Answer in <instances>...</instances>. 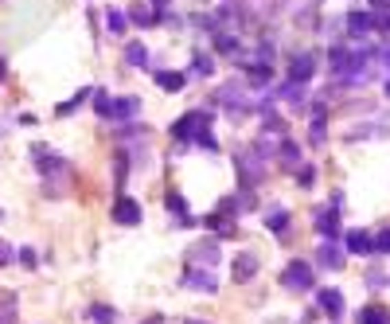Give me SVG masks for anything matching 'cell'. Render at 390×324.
<instances>
[{
    "label": "cell",
    "mask_w": 390,
    "mask_h": 324,
    "mask_svg": "<svg viewBox=\"0 0 390 324\" xmlns=\"http://www.w3.org/2000/svg\"><path fill=\"white\" fill-rule=\"evenodd\" d=\"M219 262V250H215V246H211V242H203V246H195V254H192V266H215Z\"/></svg>",
    "instance_id": "cell-12"
},
{
    "label": "cell",
    "mask_w": 390,
    "mask_h": 324,
    "mask_svg": "<svg viewBox=\"0 0 390 324\" xmlns=\"http://www.w3.org/2000/svg\"><path fill=\"white\" fill-rule=\"evenodd\" d=\"M266 227L269 230H285V227H289V211H285V207H269Z\"/></svg>",
    "instance_id": "cell-16"
},
{
    "label": "cell",
    "mask_w": 390,
    "mask_h": 324,
    "mask_svg": "<svg viewBox=\"0 0 390 324\" xmlns=\"http://www.w3.org/2000/svg\"><path fill=\"white\" fill-rule=\"evenodd\" d=\"M145 59H148L145 43H125V63L129 67H145Z\"/></svg>",
    "instance_id": "cell-15"
},
{
    "label": "cell",
    "mask_w": 390,
    "mask_h": 324,
    "mask_svg": "<svg viewBox=\"0 0 390 324\" xmlns=\"http://www.w3.org/2000/svg\"><path fill=\"white\" fill-rule=\"evenodd\" d=\"M359 324H390V312L382 309V305H367V309L359 312Z\"/></svg>",
    "instance_id": "cell-14"
},
{
    "label": "cell",
    "mask_w": 390,
    "mask_h": 324,
    "mask_svg": "<svg viewBox=\"0 0 390 324\" xmlns=\"http://www.w3.org/2000/svg\"><path fill=\"white\" fill-rule=\"evenodd\" d=\"M257 274V258L250 250L242 254V258H238V262H234V281H250V277Z\"/></svg>",
    "instance_id": "cell-9"
},
{
    "label": "cell",
    "mask_w": 390,
    "mask_h": 324,
    "mask_svg": "<svg viewBox=\"0 0 390 324\" xmlns=\"http://www.w3.org/2000/svg\"><path fill=\"white\" fill-rule=\"evenodd\" d=\"M94 94V109L102 114V118H113V102L106 98V90H90Z\"/></svg>",
    "instance_id": "cell-20"
},
{
    "label": "cell",
    "mask_w": 390,
    "mask_h": 324,
    "mask_svg": "<svg viewBox=\"0 0 390 324\" xmlns=\"http://www.w3.org/2000/svg\"><path fill=\"white\" fill-rule=\"evenodd\" d=\"M207 121H211L207 114H199V109H195V114H183V118L172 125V133H176L180 141H192V137H195V141L207 144V149H219V141L207 133Z\"/></svg>",
    "instance_id": "cell-1"
},
{
    "label": "cell",
    "mask_w": 390,
    "mask_h": 324,
    "mask_svg": "<svg viewBox=\"0 0 390 324\" xmlns=\"http://www.w3.org/2000/svg\"><path fill=\"white\" fill-rule=\"evenodd\" d=\"M297 180H301V184L308 188V184L317 180V169H308V164H301V169H297Z\"/></svg>",
    "instance_id": "cell-25"
},
{
    "label": "cell",
    "mask_w": 390,
    "mask_h": 324,
    "mask_svg": "<svg viewBox=\"0 0 390 324\" xmlns=\"http://www.w3.org/2000/svg\"><path fill=\"white\" fill-rule=\"evenodd\" d=\"M281 281H285V289H292V293H305V289L312 285V266L297 258V262H289V266H285Z\"/></svg>",
    "instance_id": "cell-2"
},
{
    "label": "cell",
    "mask_w": 390,
    "mask_h": 324,
    "mask_svg": "<svg viewBox=\"0 0 390 324\" xmlns=\"http://www.w3.org/2000/svg\"><path fill=\"white\" fill-rule=\"evenodd\" d=\"M137 98H117V102H113V114H117V118H133L137 114Z\"/></svg>",
    "instance_id": "cell-19"
},
{
    "label": "cell",
    "mask_w": 390,
    "mask_h": 324,
    "mask_svg": "<svg viewBox=\"0 0 390 324\" xmlns=\"http://www.w3.org/2000/svg\"><path fill=\"white\" fill-rule=\"evenodd\" d=\"M152 4H168V0H152Z\"/></svg>",
    "instance_id": "cell-31"
},
{
    "label": "cell",
    "mask_w": 390,
    "mask_h": 324,
    "mask_svg": "<svg viewBox=\"0 0 390 324\" xmlns=\"http://www.w3.org/2000/svg\"><path fill=\"white\" fill-rule=\"evenodd\" d=\"M183 285L195 289V293H215V289H219V281H215V270H207V266H187Z\"/></svg>",
    "instance_id": "cell-3"
},
{
    "label": "cell",
    "mask_w": 390,
    "mask_h": 324,
    "mask_svg": "<svg viewBox=\"0 0 390 324\" xmlns=\"http://www.w3.org/2000/svg\"><path fill=\"white\" fill-rule=\"evenodd\" d=\"M317 262H320V266H328V270H343V254L336 250L332 242H324V246L317 250Z\"/></svg>",
    "instance_id": "cell-10"
},
{
    "label": "cell",
    "mask_w": 390,
    "mask_h": 324,
    "mask_svg": "<svg viewBox=\"0 0 390 324\" xmlns=\"http://www.w3.org/2000/svg\"><path fill=\"white\" fill-rule=\"evenodd\" d=\"M277 156H281V164H285V169H297V164H301V149H297L292 141H281L277 144Z\"/></svg>",
    "instance_id": "cell-13"
},
{
    "label": "cell",
    "mask_w": 390,
    "mask_h": 324,
    "mask_svg": "<svg viewBox=\"0 0 390 324\" xmlns=\"http://www.w3.org/2000/svg\"><path fill=\"white\" fill-rule=\"evenodd\" d=\"M12 262V246H8V242H0V266H8Z\"/></svg>",
    "instance_id": "cell-27"
},
{
    "label": "cell",
    "mask_w": 390,
    "mask_h": 324,
    "mask_svg": "<svg viewBox=\"0 0 390 324\" xmlns=\"http://www.w3.org/2000/svg\"><path fill=\"white\" fill-rule=\"evenodd\" d=\"M308 133H312V141H324V109H317V114H312V125H308Z\"/></svg>",
    "instance_id": "cell-22"
},
{
    "label": "cell",
    "mask_w": 390,
    "mask_h": 324,
    "mask_svg": "<svg viewBox=\"0 0 390 324\" xmlns=\"http://www.w3.org/2000/svg\"><path fill=\"white\" fill-rule=\"evenodd\" d=\"M378 59H382V63L390 67V47H382V55H378Z\"/></svg>",
    "instance_id": "cell-30"
},
{
    "label": "cell",
    "mask_w": 390,
    "mask_h": 324,
    "mask_svg": "<svg viewBox=\"0 0 390 324\" xmlns=\"http://www.w3.org/2000/svg\"><path fill=\"white\" fill-rule=\"evenodd\" d=\"M141 324H164V316H157V312H152V316H148V321H141Z\"/></svg>",
    "instance_id": "cell-29"
},
{
    "label": "cell",
    "mask_w": 390,
    "mask_h": 324,
    "mask_svg": "<svg viewBox=\"0 0 390 324\" xmlns=\"http://www.w3.org/2000/svg\"><path fill=\"white\" fill-rule=\"evenodd\" d=\"M157 83L164 86V90H180L187 78H183V74H176V71H157Z\"/></svg>",
    "instance_id": "cell-18"
},
{
    "label": "cell",
    "mask_w": 390,
    "mask_h": 324,
    "mask_svg": "<svg viewBox=\"0 0 390 324\" xmlns=\"http://www.w3.org/2000/svg\"><path fill=\"white\" fill-rule=\"evenodd\" d=\"M317 301H320V309H324V316H332V321H340L343 309H347V301H343L340 289H320Z\"/></svg>",
    "instance_id": "cell-5"
},
{
    "label": "cell",
    "mask_w": 390,
    "mask_h": 324,
    "mask_svg": "<svg viewBox=\"0 0 390 324\" xmlns=\"http://www.w3.org/2000/svg\"><path fill=\"white\" fill-rule=\"evenodd\" d=\"M187 324H203V321H187Z\"/></svg>",
    "instance_id": "cell-32"
},
{
    "label": "cell",
    "mask_w": 390,
    "mask_h": 324,
    "mask_svg": "<svg viewBox=\"0 0 390 324\" xmlns=\"http://www.w3.org/2000/svg\"><path fill=\"white\" fill-rule=\"evenodd\" d=\"M86 316H90V321H98V324H117V316H113L110 305H90V309H86Z\"/></svg>",
    "instance_id": "cell-17"
},
{
    "label": "cell",
    "mask_w": 390,
    "mask_h": 324,
    "mask_svg": "<svg viewBox=\"0 0 390 324\" xmlns=\"http://www.w3.org/2000/svg\"><path fill=\"white\" fill-rule=\"evenodd\" d=\"M336 207H340V195H336L332 207H328V211H320V219H317V230H320V235H328V239L340 230V223H336Z\"/></svg>",
    "instance_id": "cell-8"
},
{
    "label": "cell",
    "mask_w": 390,
    "mask_h": 324,
    "mask_svg": "<svg viewBox=\"0 0 390 324\" xmlns=\"http://www.w3.org/2000/svg\"><path fill=\"white\" fill-rule=\"evenodd\" d=\"M387 94H390V83H387Z\"/></svg>",
    "instance_id": "cell-33"
},
{
    "label": "cell",
    "mask_w": 390,
    "mask_h": 324,
    "mask_svg": "<svg viewBox=\"0 0 390 324\" xmlns=\"http://www.w3.org/2000/svg\"><path fill=\"white\" fill-rule=\"evenodd\" d=\"M343 242H347V250H352V254H371V250H375V239H371L367 230H347Z\"/></svg>",
    "instance_id": "cell-7"
},
{
    "label": "cell",
    "mask_w": 390,
    "mask_h": 324,
    "mask_svg": "<svg viewBox=\"0 0 390 324\" xmlns=\"http://www.w3.org/2000/svg\"><path fill=\"white\" fill-rule=\"evenodd\" d=\"M113 219H117V223H125V227H137V223H141V207H137V199H117Z\"/></svg>",
    "instance_id": "cell-6"
},
{
    "label": "cell",
    "mask_w": 390,
    "mask_h": 324,
    "mask_svg": "<svg viewBox=\"0 0 390 324\" xmlns=\"http://www.w3.org/2000/svg\"><path fill=\"white\" fill-rule=\"evenodd\" d=\"M129 16H133L137 24H152V12H148L145 4H137V8H133V12H129Z\"/></svg>",
    "instance_id": "cell-24"
},
{
    "label": "cell",
    "mask_w": 390,
    "mask_h": 324,
    "mask_svg": "<svg viewBox=\"0 0 390 324\" xmlns=\"http://www.w3.org/2000/svg\"><path fill=\"white\" fill-rule=\"evenodd\" d=\"M347 28H352L355 36H367V32H375V16L371 12H352L347 16Z\"/></svg>",
    "instance_id": "cell-11"
},
{
    "label": "cell",
    "mask_w": 390,
    "mask_h": 324,
    "mask_svg": "<svg viewBox=\"0 0 390 324\" xmlns=\"http://www.w3.org/2000/svg\"><path fill=\"white\" fill-rule=\"evenodd\" d=\"M375 250L378 254H390V230H382V235L375 239Z\"/></svg>",
    "instance_id": "cell-26"
},
{
    "label": "cell",
    "mask_w": 390,
    "mask_h": 324,
    "mask_svg": "<svg viewBox=\"0 0 390 324\" xmlns=\"http://www.w3.org/2000/svg\"><path fill=\"white\" fill-rule=\"evenodd\" d=\"M317 55H312V51H301V55H297V59L289 63V83L292 86H301V83H308V78H312V74H317Z\"/></svg>",
    "instance_id": "cell-4"
},
{
    "label": "cell",
    "mask_w": 390,
    "mask_h": 324,
    "mask_svg": "<svg viewBox=\"0 0 390 324\" xmlns=\"http://www.w3.org/2000/svg\"><path fill=\"white\" fill-rule=\"evenodd\" d=\"M106 24H110V32L125 36V12H122V8H110V16H106Z\"/></svg>",
    "instance_id": "cell-21"
},
{
    "label": "cell",
    "mask_w": 390,
    "mask_h": 324,
    "mask_svg": "<svg viewBox=\"0 0 390 324\" xmlns=\"http://www.w3.org/2000/svg\"><path fill=\"white\" fill-rule=\"evenodd\" d=\"M20 262H24V266H36V250H32V246H24V250H20Z\"/></svg>",
    "instance_id": "cell-28"
},
{
    "label": "cell",
    "mask_w": 390,
    "mask_h": 324,
    "mask_svg": "<svg viewBox=\"0 0 390 324\" xmlns=\"http://www.w3.org/2000/svg\"><path fill=\"white\" fill-rule=\"evenodd\" d=\"M195 71H199V74H211V71H215L211 55H195Z\"/></svg>",
    "instance_id": "cell-23"
}]
</instances>
